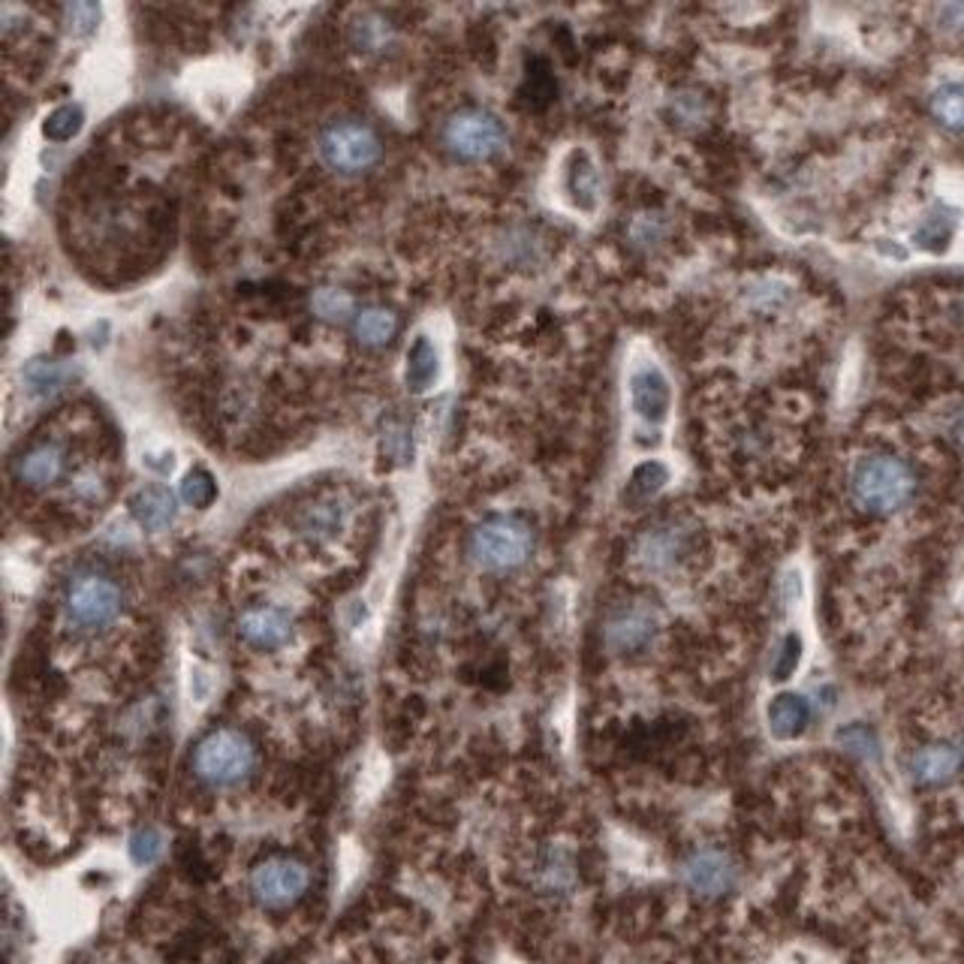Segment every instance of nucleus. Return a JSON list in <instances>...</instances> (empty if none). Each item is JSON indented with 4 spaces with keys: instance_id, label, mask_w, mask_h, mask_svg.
<instances>
[{
    "instance_id": "f257e3e1",
    "label": "nucleus",
    "mask_w": 964,
    "mask_h": 964,
    "mask_svg": "<svg viewBox=\"0 0 964 964\" xmlns=\"http://www.w3.org/2000/svg\"><path fill=\"white\" fill-rule=\"evenodd\" d=\"M260 769V754L248 735L232 726L203 735L191 754L193 778L211 790H229L248 783Z\"/></svg>"
},
{
    "instance_id": "f03ea898",
    "label": "nucleus",
    "mask_w": 964,
    "mask_h": 964,
    "mask_svg": "<svg viewBox=\"0 0 964 964\" xmlns=\"http://www.w3.org/2000/svg\"><path fill=\"white\" fill-rule=\"evenodd\" d=\"M124 612V590L100 570H79L64 582L60 615L79 633H103Z\"/></svg>"
},
{
    "instance_id": "7ed1b4c3",
    "label": "nucleus",
    "mask_w": 964,
    "mask_h": 964,
    "mask_svg": "<svg viewBox=\"0 0 964 964\" xmlns=\"http://www.w3.org/2000/svg\"><path fill=\"white\" fill-rule=\"evenodd\" d=\"M850 489H853L856 504L865 513L890 516V513H898L902 506L910 504L916 492V473L902 458L877 452V456H865L856 464Z\"/></svg>"
},
{
    "instance_id": "20e7f679",
    "label": "nucleus",
    "mask_w": 964,
    "mask_h": 964,
    "mask_svg": "<svg viewBox=\"0 0 964 964\" xmlns=\"http://www.w3.org/2000/svg\"><path fill=\"white\" fill-rule=\"evenodd\" d=\"M468 554L473 564L489 573H509L528 564L533 554V530L516 516H492L470 530Z\"/></svg>"
},
{
    "instance_id": "39448f33",
    "label": "nucleus",
    "mask_w": 964,
    "mask_h": 964,
    "mask_svg": "<svg viewBox=\"0 0 964 964\" xmlns=\"http://www.w3.org/2000/svg\"><path fill=\"white\" fill-rule=\"evenodd\" d=\"M320 157L341 175H362L383 157V142L368 120L341 118L320 133Z\"/></svg>"
},
{
    "instance_id": "423d86ee",
    "label": "nucleus",
    "mask_w": 964,
    "mask_h": 964,
    "mask_svg": "<svg viewBox=\"0 0 964 964\" xmlns=\"http://www.w3.org/2000/svg\"><path fill=\"white\" fill-rule=\"evenodd\" d=\"M444 145L464 163H485L506 148V130L497 115L485 108H461L444 124Z\"/></svg>"
},
{
    "instance_id": "0eeeda50",
    "label": "nucleus",
    "mask_w": 964,
    "mask_h": 964,
    "mask_svg": "<svg viewBox=\"0 0 964 964\" xmlns=\"http://www.w3.org/2000/svg\"><path fill=\"white\" fill-rule=\"evenodd\" d=\"M248 886L260 907L287 910L305 898V892L311 886V868L296 856H268L260 865H253Z\"/></svg>"
},
{
    "instance_id": "6e6552de",
    "label": "nucleus",
    "mask_w": 964,
    "mask_h": 964,
    "mask_svg": "<svg viewBox=\"0 0 964 964\" xmlns=\"http://www.w3.org/2000/svg\"><path fill=\"white\" fill-rule=\"evenodd\" d=\"M657 630H661V618L651 606L624 602L606 618L602 642L612 654H639L642 649H649L651 639L657 636Z\"/></svg>"
},
{
    "instance_id": "1a4fd4ad",
    "label": "nucleus",
    "mask_w": 964,
    "mask_h": 964,
    "mask_svg": "<svg viewBox=\"0 0 964 964\" xmlns=\"http://www.w3.org/2000/svg\"><path fill=\"white\" fill-rule=\"evenodd\" d=\"M64 473H67V452H64V446L51 444V440L27 446L22 456H15L12 461L15 482L31 492H46L55 482L64 480Z\"/></svg>"
},
{
    "instance_id": "9d476101",
    "label": "nucleus",
    "mask_w": 964,
    "mask_h": 964,
    "mask_svg": "<svg viewBox=\"0 0 964 964\" xmlns=\"http://www.w3.org/2000/svg\"><path fill=\"white\" fill-rule=\"evenodd\" d=\"M239 636L256 651H277L292 639V618L277 606H251L239 615Z\"/></svg>"
},
{
    "instance_id": "9b49d317",
    "label": "nucleus",
    "mask_w": 964,
    "mask_h": 964,
    "mask_svg": "<svg viewBox=\"0 0 964 964\" xmlns=\"http://www.w3.org/2000/svg\"><path fill=\"white\" fill-rule=\"evenodd\" d=\"M681 877L697 895L718 898L735 886V865L733 859L721 850H699L685 862Z\"/></svg>"
},
{
    "instance_id": "f8f14e48",
    "label": "nucleus",
    "mask_w": 964,
    "mask_h": 964,
    "mask_svg": "<svg viewBox=\"0 0 964 964\" xmlns=\"http://www.w3.org/2000/svg\"><path fill=\"white\" fill-rule=\"evenodd\" d=\"M630 401L642 420L661 425L669 413V404H673V389H669L666 374L654 365H642L630 380Z\"/></svg>"
},
{
    "instance_id": "ddd939ff",
    "label": "nucleus",
    "mask_w": 964,
    "mask_h": 964,
    "mask_svg": "<svg viewBox=\"0 0 964 964\" xmlns=\"http://www.w3.org/2000/svg\"><path fill=\"white\" fill-rule=\"evenodd\" d=\"M687 552V533L685 528H675V525H661V528H651L636 546L639 564L649 566V570H673Z\"/></svg>"
},
{
    "instance_id": "4468645a",
    "label": "nucleus",
    "mask_w": 964,
    "mask_h": 964,
    "mask_svg": "<svg viewBox=\"0 0 964 964\" xmlns=\"http://www.w3.org/2000/svg\"><path fill=\"white\" fill-rule=\"evenodd\" d=\"M130 513L139 521V528L157 533V530H167L175 521V516H179V501H175V494L169 492L167 485H145V489L133 494Z\"/></svg>"
},
{
    "instance_id": "2eb2a0df",
    "label": "nucleus",
    "mask_w": 964,
    "mask_h": 964,
    "mask_svg": "<svg viewBox=\"0 0 964 964\" xmlns=\"http://www.w3.org/2000/svg\"><path fill=\"white\" fill-rule=\"evenodd\" d=\"M349 518V504L337 494H329V497H320L313 501L311 506H305L299 525L301 530L311 537V540H335L337 533L344 530Z\"/></svg>"
},
{
    "instance_id": "dca6fc26",
    "label": "nucleus",
    "mask_w": 964,
    "mask_h": 964,
    "mask_svg": "<svg viewBox=\"0 0 964 964\" xmlns=\"http://www.w3.org/2000/svg\"><path fill=\"white\" fill-rule=\"evenodd\" d=\"M566 193L576 208L582 211H594L600 203V172L597 163L590 160L588 151H573L566 160Z\"/></svg>"
},
{
    "instance_id": "f3484780",
    "label": "nucleus",
    "mask_w": 964,
    "mask_h": 964,
    "mask_svg": "<svg viewBox=\"0 0 964 964\" xmlns=\"http://www.w3.org/2000/svg\"><path fill=\"white\" fill-rule=\"evenodd\" d=\"M807 723H811V705L805 697L787 690L769 702V730L774 738L781 742L799 738L807 730Z\"/></svg>"
},
{
    "instance_id": "a211bd4d",
    "label": "nucleus",
    "mask_w": 964,
    "mask_h": 964,
    "mask_svg": "<svg viewBox=\"0 0 964 964\" xmlns=\"http://www.w3.org/2000/svg\"><path fill=\"white\" fill-rule=\"evenodd\" d=\"M959 769H962V757L950 745L922 747L910 759V774L919 783H946L959 774Z\"/></svg>"
},
{
    "instance_id": "6ab92c4d",
    "label": "nucleus",
    "mask_w": 964,
    "mask_h": 964,
    "mask_svg": "<svg viewBox=\"0 0 964 964\" xmlns=\"http://www.w3.org/2000/svg\"><path fill=\"white\" fill-rule=\"evenodd\" d=\"M70 377H72L70 368L55 359H31L22 368L24 389L36 398L58 395L60 389H67Z\"/></svg>"
},
{
    "instance_id": "aec40b11",
    "label": "nucleus",
    "mask_w": 964,
    "mask_h": 964,
    "mask_svg": "<svg viewBox=\"0 0 964 964\" xmlns=\"http://www.w3.org/2000/svg\"><path fill=\"white\" fill-rule=\"evenodd\" d=\"M955 227H959L955 211H950L946 205H938V208H934L928 217H922V223L914 229V244L919 251L943 253L950 248L952 236H955Z\"/></svg>"
},
{
    "instance_id": "412c9836",
    "label": "nucleus",
    "mask_w": 964,
    "mask_h": 964,
    "mask_svg": "<svg viewBox=\"0 0 964 964\" xmlns=\"http://www.w3.org/2000/svg\"><path fill=\"white\" fill-rule=\"evenodd\" d=\"M353 332L359 337V344L365 347H386L398 332V317L389 308H362L353 320Z\"/></svg>"
},
{
    "instance_id": "4be33fe9",
    "label": "nucleus",
    "mask_w": 964,
    "mask_h": 964,
    "mask_svg": "<svg viewBox=\"0 0 964 964\" xmlns=\"http://www.w3.org/2000/svg\"><path fill=\"white\" fill-rule=\"evenodd\" d=\"M437 371H440V362H437V349L425 335H420L413 341V347L408 353V386L410 392H425L432 389L434 380H437Z\"/></svg>"
},
{
    "instance_id": "5701e85b",
    "label": "nucleus",
    "mask_w": 964,
    "mask_h": 964,
    "mask_svg": "<svg viewBox=\"0 0 964 964\" xmlns=\"http://www.w3.org/2000/svg\"><path fill=\"white\" fill-rule=\"evenodd\" d=\"M928 108H931V118L938 120L940 127L962 133L964 130V84L962 82L940 84L938 91L931 94V100H928Z\"/></svg>"
},
{
    "instance_id": "b1692460",
    "label": "nucleus",
    "mask_w": 964,
    "mask_h": 964,
    "mask_svg": "<svg viewBox=\"0 0 964 964\" xmlns=\"http://www.w3.org/2000/svg\"><path fill=\"white\" fill-rule=\"evenodd\" d=\"M389 39H392V24L377 12H362L359 19L349 24V43L365 55L383 51L389 46Z\"/></svg>"
},
{
    "instance_id": "393cba45",
    "label": "nucleus",
    "mask_w": 964,
    "mask_h": 964,
    "mask_svg": "<svg viewBox=\"0 0 964 964\" xmlns=\"http://www.w3.org/2000/svg\"><path fill=\"white\" fill-rule=\"evenodd\" d=\"M313 313L325 320V323H347V320H356V301L349 292L337 287H323L317 289L311 296Z\"/></svg>"
},
{
    "instance_id": "a878e982",
    "label": "nucleus",
    "mask_w": 964,
    "mask_h": 964,
    "mask_svg": "<svg viewBox=\"0 0 964 964\" xmlns=\"http://www.w3.org/2000/svg\"><path fill=\"white\" fill-rule=\"evenodd\" d=\"M666 482H669V468L663 461H642L627 482V494L633 501H649L657 492H663Z\"/></svg>"
},
{
    "instance_id": "bb28decb",
    "label": "nucleus",
    "mask_w": 964,
    "mask_h": 964,
    "mask_svg": "<svg viewBox=\"0 0 964 964\" xmlns=\"http://www.w3.org/2000/svg\"><path fill=\"white\" fill-rule=\"evenodd\" d=\"M82 120H84V112L82 106H58L46 120H43V136L51 139V142H70L76 133L82 130Z\"/></svg>"
},
{
    "instance_id": "cd10ccee",
    "label": "nucleus",
    "mask_w": 964,
    "mask_h": 964,
    "mask_svg": "<svg viewBox=\"0 0 964 964\" xmlns=\"http://www.w3.org/2000/svg\"><path fill=\"white\" fill-rule=\"evenodd\" d=\"M540 883L546 890L561 892L573 886V862L564 850H549L540 862Z\"/></svg>"
},
{
    "instance_id": "c85d7f7f",
    "label": "nucleus",
    "mask_w": 964,
    "mask_h": 964,
    "mask_svg": "<svg viewBox=\"0 0 964 964\" xmlns=\"http://www.w3.org/2000/svg\"><path fill=\"white\" fill-rule=\"evenodd\" d=\"M181 497H184L191 506H196V509L211 506L217 497L215 477H211L205 468H193L191 473L181 480Z\"/></svg>"
},
{
    "instance_id": "c756f323",
    "label": "nucleus",
    "mask_w": 964,
    "mask_h": 964,
    "mask_svg": "<svg viewBox=\"0 0 964 964\" xmlns=\"http://www.w3.org/2000/svg\"><path fill=\"white\" fill-rule=\"evenodd\" d=\"M163 853V835L154 826H142L130 835V859L136 865H151Z\"/></svg>"
},
{
    "instance_id": "7c9ffc66",
    "label": "nucleus",
    "mask_w": 964,
    "mask_h": 964,
    "mask_svg": "<svg viewBox=\"0 0 964 964\" xmlns=\"http://www.w3.org/2000/svg\"><path fill=\"white\" fill-rule=\"evenodd\" d=\"M70 497H76L82 506H100L106 504L108 497V482L96 473V470H88V473H79L70 485Z\"/></svg>"
},
{
    "instance_id": "2f4dec72",
    "label": "nucleus",
    "mask_w": 964,
    "mask_h": 964,
    "mask_svg": "<svg viewBox=\"0 0 964 964\" xmlns=\"http://www.w3.org/2000/svg\"><path fill=\"white\" fill-rule=\"evenodd\" d=\"M554 94V79L549 76V67L542 60H533L525 79V100L530 106H546Z\"/></svg>"
},
{
    "instance_id": "473e14b6",
    "label": "nucleus",
    "mask_w": 964,
    "mask_h": 964,
    "mask_svg": "<svg viewBox=\"0 0 964 964\" xmlns=\"http://www.w3.org/2000/svg\"><path fill=\"white\" fill-rule=\"evenodd\" d=\"M383 452L398 464H404L413 456V437H410L408 425L398 420H389L383 428Z\"/></svg>"
},
{
    "instance_id": "72a5a7b5",
    "label": "nucleus",
    "mask_w": 964,
    "mask_h": 964,
    "mask_svg": "<svg viewBox=\"0 0 964 964\" xmlns=\"http://www.w3.org/2000/svg\"><path fill=\"white\" fill-rule=\"evenodd\" d=\"M799 663H802V639L790 633V636H783L781 649H778V657H774V669H771V678L774 681H787V678H793V673L799 669Z\"/></svg>"
},
{
    "instance_id": "f704fd0d",
    "label": "nucleus",
    "mask_w": 964,
    "mask_h": 964,
    "mask_svg": "<svg viewBox=\"0 0 964 964\" xmlns=\"http://www.w3.org/2000/svg\"><path fill=\"white\" fill-rule=\"evenodd\" d=\"M838 742H841L850 754H856V757H865V759L877 757V738H874V733H871L868 726H859V723L844 726L841 733H838Z\"/></svg>"
},
{
    "instance_id": "c9c22d12",
    "label": "nucleus",
    "mask_w": 964,
    "mask_h": 964,
    "mask_svg": "<svg viewBox=\"0 0 964 964\" xmlns=\"http://www.w3.org/2000/svg\"><path fill=\"white\" fill-rule=\"evenodd\" d=\"M64 19H67V31L76 36L91 34L100 22V7L96 3H70L64 10Z\"/></svg>"
},
{
    "instance_id": "e433bc0d",
    "label": "nucleus",
    "mask_w": 964,
    "mask_h": 964,
    "mask_svg": "<svg viewBox=\"0 0 964 964\" xmlns=\"http://www.w3.org/2000/svg\"><path fill=\"white\" fill-rule=\"evenodd\" d=\"M940 24H943L946 31L964 34V3H952V7H943V10H940Z\"/></svg>"
}]
</instances>
